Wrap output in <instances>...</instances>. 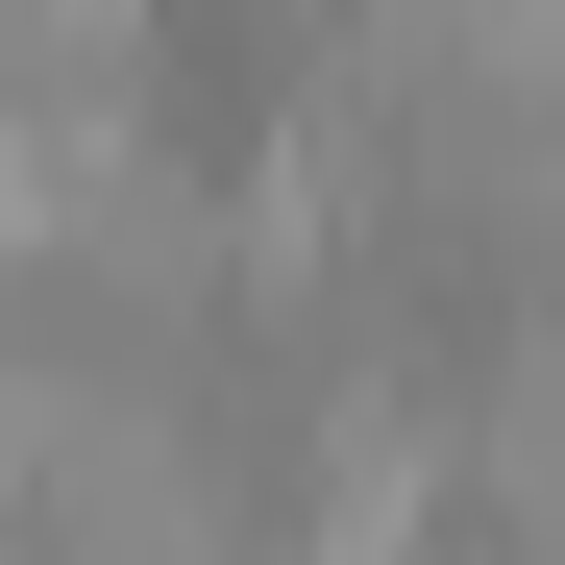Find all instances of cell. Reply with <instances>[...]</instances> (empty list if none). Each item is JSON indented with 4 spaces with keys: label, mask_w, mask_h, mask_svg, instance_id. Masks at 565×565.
<instances>
[]
</instances>
